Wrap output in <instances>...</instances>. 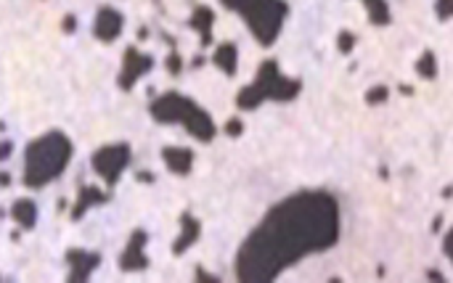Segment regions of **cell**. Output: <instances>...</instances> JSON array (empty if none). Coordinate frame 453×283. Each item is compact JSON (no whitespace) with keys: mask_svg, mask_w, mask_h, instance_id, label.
<instances>
[{"mask_svg":"<svg viewBox=\"0 0 453 283\" xmlns=\"http://www.w3.org/2000/svg\"><path fill=\"white\" fill-rule=\"evenodd\" d=\"M72 159V141L61 130H50L27 146L24 151V185L43 188L67 170Z\"/></svg>","mask_w":453,"mask_h":283,"instance_id":"6da1fadb","label":"cell"},{"mask_svg":"<svg viewBox=\"0 0 453 283\" xmlns=\"http://www.w3.org/2000/svg\"><path fill=\"white\" fill-rule=\"evenodd\" d=\"M149 114L151 120L160 122V125H183L201 143L212 141V135H215V125L207 117V112L181 93H162L160 98L151 101Z\"/></svg>","mask_w":453,"mask_h":283,"instance_id":"7a4b0ae2","label":"cell"},{"mask_svg":"<svg viewBox=\"0 0 453 283\" xmlns=\"http://www.w3.org/2000/svg\"><path fill=\"white\" fill-rule=\"evenodd\" d=\"M128 162H130V146H128V143H111V146H104V149H99V151L93 154V159H91L96 175H99L109 188H114V185L120 183Z\"/></svg>","mask_w":453,"mask_h":283,"instance_id":"3957f363","label":"cell"},{"mask_svg":"<svg viewBox=\"0 0 453 283\" xmlns=\"http://www.w3.org/2000/svg\"><path fill=\"white\" fill-rule=\"evenodd\" d=\"M151 67H154V59L146 56V53H141L135 45H130V48L125 51V56H122V71H120V80H117L122 91H130L146 71H151Z\"/></svg>","mask_w":453,"mask_h":283,"instance_id":"277c9868","label":"cell"},{"mask_svg":"<svg viewBox=\"0 0 453 283\" xmlns=\"http://www.w3.org/2000/svg\"><path fill=\"white\" fill-rule=\"evenodd\" d=\"M149 241V233L146 231H133V236L128 238V246L120 257V270L125 273H138L149 267V257L143 254V246Z\"/></svg>","mask_w":453,"mask_h":283,"instance_id":"5b68a950","label":"cell"},{"mask_svg":"<svg viewBox=\"0 0 453 283\" xmlns=\"http://www.w3.org/2000/svg\"><path fill=\"white\" fill-rule=\"evenodd\" d=\"M122 30H125V16H122L117 8H109V6H104V8L96 13L93 35H96L101 42H114L122 35Z\"/></svg>","mask_w":453,"mask_h":283,"instance_id":"8992f818","label":"cell"},{"mask_svg":"<svg viewBox=\"0 0 453 283\" xmlns=\"http://www.w3.org/2000/svg\"><path fill=\"white\" fill-rule=\"evenodd\" d=\"M67 262H69V281H88L93 270L101 265L99 252H85V249H69L67 252Z\"/></svg>","mask_w":453,"mask_h":283,"instance_id":"52a82bcc","label":"cell"},{"mask_svg":"<svg viewBox=\"0 0 453 283\" xmlns=\"http://www.w3.org/2000/svg\"><path fill=\"white\" fill-rule=\"evenodd\" d=\"M109 202V193L106 191H99V188H93V185H85L77 196V202L72 207V220H82V214L91 212L93 207H99V204H106Z\"/></svg>","mask_w":453,"mask_h":283,"instance_id":"ba28073f","label":"cell"},{"mask_svg":"<svg viewBox=\"0 0 453 283\" xmlns=\"http://www.w3.org/2000/svg\"><path fill=\"white\" fill-rule=\"evenodd\" d=\"M162 162L167 164V170L175 172V175H186V172H191V164H194V151L189 149H181V146H167L164 151H162Z\"/></svg>","mask_w":453,"mask_h":283,"instance_id":"9c48e42d","label":"cell"},{"mask_svg":"<svg viewBox=\"0 0 453 283\" xmlns=\"http://www.w3.org/2000/svg\"><path fill=\"white\" fill-rule=\"evenodd\" d=\"M196 238H199V220L191 217L189 212H183L181 214V236H178V241L172 243V254H183Z\"/></svg>","mask_w":453,"mask_h":283,"instance_id":"30bf717a","label":"cell"},{"mask_svg":"<svg viewBox=\"0 0 453 283\" xmlns=\"http://www.w3.org/2000/svg\"><path fill=\"white\" fill-rule=\"evenodd\" d=\"M11 217L24 228V231H32L38 225V204L32 199H16L13 207H11Z\"/></svg>","mask_w":453,"mask_h":283,"instance_id":"8fae6325","label":"cell"},{"mask_svg":"<svg viewBox=\"0 0 453 283\" xmlns=\"http://www.w3.org/2000/svg\"><path fill=\"white\" fill-rule=\"evenodd\" d=\"M212 11L210 8H204V6H199V8L191 13V27L194 30H199L201 32V42L204 45H210V30H212Z\"/></svg>","mask_w":453,"mask_h":283,"instance_id":"7c38bea8","label":"cell"},{"mask_svg":"<svg viewBox=\"0 0 453 283\" xmlns=\"http://www.w3.org/2000/svg\"><path fill=\"white\" fill-rule=\"evenodd\" d=\"M215 64L225 71L236 69V51H233V45H220L218 53H215Z\"/></svg>","mask_w":453,"mask_h":283,"instance_id":"4fadbf2b","label":"cell"},{"mask_svg":"<svg viewBox=\"0 0 453 283\" xmlns=\"http://www.w3.org/2000/svg\"><path fill=\"white\" fill-rule=\"evenodd\" d=\"M167 71H170V74H181V56L175 51L167 56Z\"/></svg>","mask_w":453,"mask_h":283,"instance_id":"5bb4252c","label":"cell"},{"mask_svg":"<svg viewBox=\"0 0 453 283\" xmlns=\"http://www.w3.org/2000/svg\"><path fill=\"white\" fill-rule=\"evenodd\" d=\"M11 151H13V143H11V141H3V143H0V162H3V159H9Z\"/></svg>","mask_w":453,"mask_h":283,"instance_id":"9a60e30c","label":"cell"},{"mask_svg":"<svg viewBox=\"0 0 453 283\" xmlns=\"http://www.w3.org/2000/svg\"><path fill=\"white\" fill-rule=\"evenodd\" d=\"M74 27H77V19H74V16H67V19H64V32H74Z\"/></svg>","mask_w":453,"mask_h":283,"instance_id":"2e32d148","label":"cell"},{"mask_svg":"<svg viewBox=\"0 0 453 283\" xmlns=\"http://www.w3.org/2000/svg\"><path fill=\"white\" fill-rule=\"evenodd\" d=\"M9 180H11L9 175H6V172H0V185H9Z\"/></svg>","mask_w":453,"mask_h":283,"instance_id":"e0dca14e","label":"cell"},{"mask_svg":"<svg viewBox=\"0 0 453 283\" xmlns=\"http://www.w3.org/2000/svg\"><path fill=\"white\" fill-rule=\"evenodd\" d=\"M228 132H239V122H231V125H228Z\"/></svg>","mask_w":453,"mask_h":283,"instance_id":"ac0fdd59","label":"cell"}]
</instances>
